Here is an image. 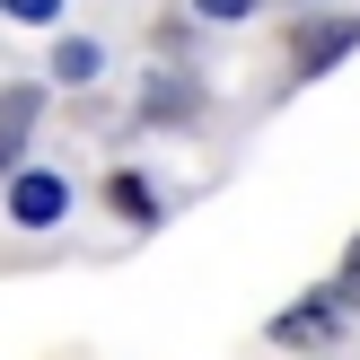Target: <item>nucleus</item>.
<instances>
[{"label": "nucleus", "mask_w": 360, "mask_h": 360, "mask_svg": "<svg viewBox=\"0 0 360 360\" xmlns=\"http://www.w3.org/2000/svg\"><path fill=\"white\" fill-rule=\"evenodd\" d=\"M352 290H360V246H352V264H343V299H352Z\"/></svg>", "instance_id": "nucleus-9"}, {"label": "nucleus", "mask_w": 360, "mask_h": 360, "mask_svg": "<svg viewBox=\"0 0 360 360\" xmlns=\"http://www.w3.org/2000/svg\"><path fill=\"white\" fill-rule=\"evenodd\" d=\"M352 44H360V27H352V18H326V27H308V35H299V70H326L334 53H352Z\"/></svg>", "instance_id": "nucleus-4"}, {"label": "nucleus", "mask_w": 360, "mask_h": 360, "mask_svg": "<svg viewBox=\"0 0 360 360\" xmlns=\"http://www.w3.org/2000/svg\"><path fill=\"white\" fill-rule=\"evenodd\" d=\"M193 9H202V18H246L255 0H193Z\"/></svg>", "instance_id": "nucleus-8"}, {"label": "nucleus", "mask_w": 360, "mask_h": 360, "mask_svg": "<svg viewBox=\"0 0 360 360\" xmlns=\"http://www.w3.org/2000/svg\"><path fill=\"white\" fill-rule=\"evenodd\" d=\"M62 211H70V185H62V176H44V167H18L9 176V220L18 229H53Z\"/></svg>", "instance_id": "nucleus-1"}, {"label": "nucleus", "mask_w": 360, "mask_h": 360, "mask_svg": "<svg viewBox=\"0 0 360 360\" xmlns=\"http://www.w3.org/2000/svg\"><path fill=\"white\" fill-rule=\"evenodd\" d=\"M334 316H343V290H326V299H308V308L273 316V343H326V334H334Z\"/></svg>", "instance_id": "nucleus-3"}, {"label": "nucleus", "mask_w": 360, "mask_h": 360, "mask_svg": "<svg viewBox=\"0 0 360 360\" xmlns=\"http://www.w3.org/2000/svg\"><path fill=\"white\" fill-rule=\"evenodd\" d=\"M53 79H97V44H88V35H70V44L53 53Z\"/></svg>", "instance_id": "nucleus-6"}, {"label": "nucleus", "mask_w": 360, "mask_h": 360, "mask_svg": "<svg viewBox=\"0 0 360 360\" xmlns=\"http://www.w3.org/2000/svg\"><path fill=\"white\" fill-rule=\"evenodd\" d=\"M27 132H35V88H9V97H0V185H9L18 158H27Z\"/></svg>", "instance_id": "nucleus-2"}, {"label": "nucleus", "mask_w": 360, "mask_h": 360, "mask_svg": "<svg viewBox=\"0 0 360 360\" xmlns=\"http://www.w3.org/2000/svg\"><path fill=\"white\" fill-rule=\"evenodd\" d=\"M105 202H115L123 220H158V193L141 185V176H115V185H105Z\"/></svg>", "instance_id": "nucleus-5"}, {"label": "nucleus", "mask_w": 360, "mask_h": 360, "mask_svg": "<svg viewBox=\"0 0 360 360\" xmlns=\"http://www.w3.org/2000/svg\"><path fill=\"white\" fill-rule=\"evenodd\" d=\"M0 9H9L18 27H53V18H62V0H0Z\"/></svg>", "instance_id": "nucleus-7"}]
</instances>
